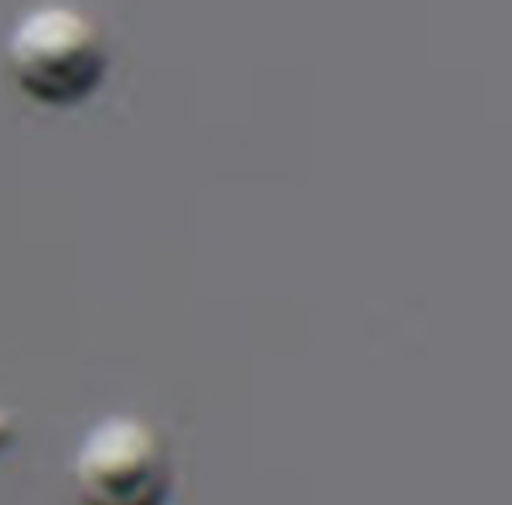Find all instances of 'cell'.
Returning a JSON list of instances; mask_svg holds the SVG:
<instances>
[{
	"instance_id": "obj_2",
	"label": "cell",
	"mask_w": 512,
	"mask_h": 505,
	"mask_svg": "<svg viewBox=\"0 0 512 505\" xmlns=\"http://www.w3.org/2000/svg\"><path fill=\"white\" fill-rule=\"evenodd\" d=\"M171 482L168 444L140 417H110L93 427L72 465L79 505H164Z\"/></svg>"
},
{
	"instance_id": "obj_3",
	"label": "cell",
	"mask_w": 512,
	"mask_h": 505,
	"mask_svg": "<svg viewBox=\"0 0 512 505\" xmlns=\"http://www.w3.org/2000/svg\"><path fill=\"white\" fill-rule=\"evenodd\" d=\"M14 437H18V427H14V417L7 410H0V454L7 451V447L14 444Z\"/></svg>"
},
{
	"instance_id": "obj_1",
	"label": "cell",
	"mask_w": 512,
	"mask_h": 505,
	"mask_svg": "<svg viewBox=\"0 0 512 505\" xmlns=\"http://www.w3.org/2000/svg\"><path fill=\"white\" fill-rule=\"evenodd\" d=\"M106 41L86 14L72 7L31 11L7 41L14 86L41 106H79L106 76Z\"/></svg>"
}]
</instances>
